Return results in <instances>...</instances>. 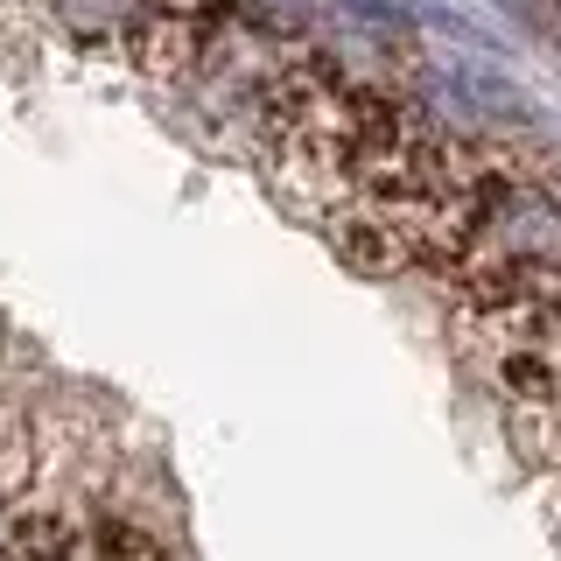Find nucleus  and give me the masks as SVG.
I'll use <instances>...</instances> for the list:
<instances>
[{
	"label": "nucleus",
	"mask_w": 561,
	"mask_h": 561,
	"mask_svg": "<svg viewBox=\"0 0 561 561\" xmlns=\"http://www.w3.org/2000/svg\"><path fill=\"white\" fill-rule=\"evenodd\" d=\"M421 113L449 119L456 134H470V127H526L534 99H526L505 70H491L478 57H428L421 64Z\"/></svg>",
	"instance_id": "f257e3e1"
}]
</instances>
